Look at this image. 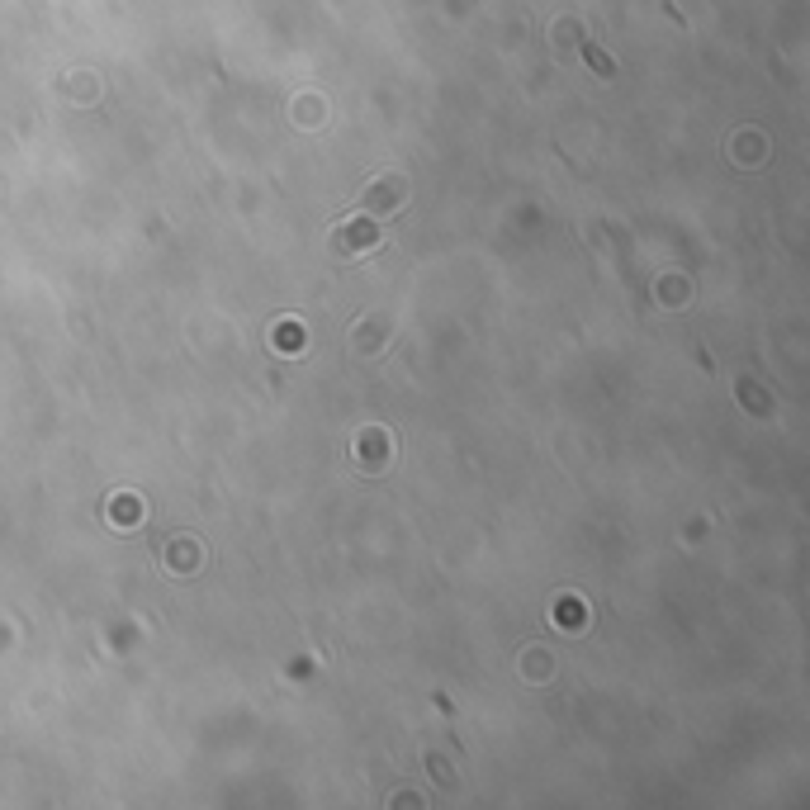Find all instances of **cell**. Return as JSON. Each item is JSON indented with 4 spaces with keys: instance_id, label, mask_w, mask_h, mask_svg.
I'll use <instances>...</instances> for the list:
<instances>
[{
    "instance_id": "6da1fadb",
    "label": "cell",
    "mask_w": 810,
    "mask_h": 810,
    "mask_svg": "<svg viewBox=\"0 0 810 810\" xmlns=\"http://www.w3.org/2000/svg\"><path fill=\"white\" fill-rule=\"evenodd\" d=\"M360 223H365V218H360ZM341 242H360V246H375V228H370V223H365V228H346V233L337 237V246H341Z\"/></svg>"
}]
</instances>
